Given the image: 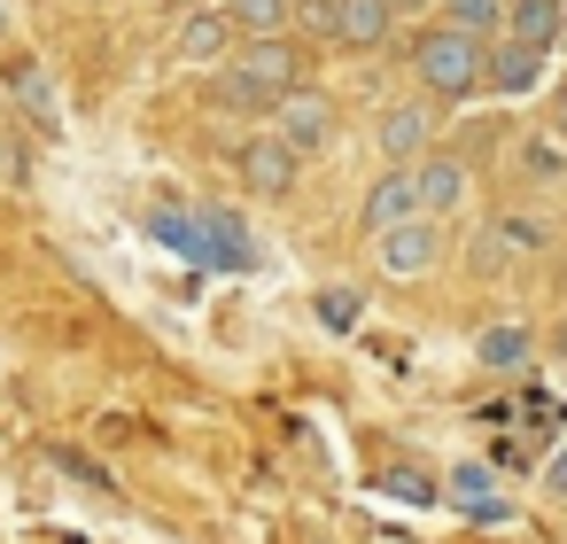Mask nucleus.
Segmentation results:
<instances>
[{"mask_svg": "<svg viewBox=\"0 0 567 544\" xmlns=\"http://www.w3.org/2000/svg\"><path fill=\"white\" fill-rule=\"evenodd\" d=\"M381 497H396V505H435V497H443V482H435V474H420V466H389V474H381Z\"/></svg>", "mask_w": 567, "mask_h": 544, "instance_id": "obj_21", "label": "nucleus"}, {"mask_svg": "<svg viewBox=\"0 0 567 544\" xmlns=\"http://www.w3.org/2000/svg\"><path fill=\"white\" fill-rule=\"evenodd\" d=\"M536 86H544V55L497 32V40L482 48V94H505V102H528Z\"/></svg>", "mask_w": 567, "mask_h": 544, "instance_id": "obj_9", "label": "nucleus"}, {"mask_svg": "<svg viewBox=\"0 0 567 544\" xmlns=\"http://www.w3.org/2000/svg\"><path fill=\"white\" fill-rule=\"evenodd\" d=\"M296 17L311 24V40L327 48H381L396 32V17L381 9V0H296Z\"/></svg>", "mask_w": 567, "mask_h": 544, "instance_id": "obj_3", "label": "nucleus"}, {"mask_svg": "<svg viewBox=\"0 0 567 544\" xmlns=\"http://www.w3.org/2000/svg\"><path fill=\"white\" fill-rule=\"evenodd\" d=\"M513 249H544V226H536V218H497V226L482 234V249H474V257H482V273H497Z\"/></svg>", "mask_w": 567, "mask_h": 544, "instance_id": "obj_18", "label": "nucleus"}, {"mask_svg": "<svg viewBox=\"0 0 567 544\" xmlns=\"http://www.w3.org/2000/svg\"><path fill=\"white\" fill-rule=\"evenodd\" d=\"M482 48L489 40H466V32H451V24H427L420 40H412V79H420V94L443 110H458V102H474L482 94Z\"/></svg>", "mask_w": 567, "mask_h": 544, "instance_id": "obj_2", "label": "nucleus"}, {"mask_svg": "<svg viewBox=\"0 0 567 544\" xmlns=\"http://www.w3.org/2000/svg\"><path fill=\"white\" fill-rule=\"evenodd\" d=\"M141 234L156 242V249H172V257H187V265H203V226H195V203H148V218H141Z\"/></svg>", "mask_w": 567, "mask_h": 544, "instance_id": "obj_13", "label": "nucleus"}, {"mask_svg": "<svg viewBox=\"0 0 567 544\" xmlns=\"http://www.w3.org/2000/svg\"><path fill=\"white\" fill-rule=\"evenodd\" d=\"M0 32H9V17H0Z\"/></svg>", "mask_w": 567, "mask_h": 544, "instance_id": "obj_27", "label": "nucleus"}, {"mask_svg": "<svg viewBox=\"0 0 567 544\" xmlns=\"http://www.w3.org/2000/svg\"><path fill=\"white\" fill-rule=\"evenodd\" d=\"M311 311L327 319V335H350V327H358V288H319Z\"/></svg>", "mask_w": 567, "mask_h": 544, "instance_id": "obj_22", "label": "nucleus"}, {"mask_svg": "<svg viewBox=\"0 0 567 544\" xmlns=\"http://www.w3.org/2000/svg\"><path fill=\"white\" fill-rule=\"evenodd\" d=\"M443 497H451V505H458L466 521H505V513H513V505H505V497L489 490V466H474V459H466V466H451Z\"/></svg>", "mask_w": 567, "mask_h": 544, "instance_id": "obj_16", "label": "nucleus"}, {"mask_svg": "<svg viewBox=\"0 0 567 544\" xmlns=\"http://www.w3.org/2000/svg\"><path fill=\"white\" fill-rule=\"evenodd\" d=\"M265 125H272L296 156H327V148H334V94H319V86L303 79L288 102H272V117H265Z\"/></svg>", "mask_w": 567, "mask_h": 544, "instance_id": "obj_4", "label": "nucleus"}, {"mask_svg": "<svg viewBox=\"0 0 567 544\" xmlns=\"http://www.w3.org/2000/svg\"><path fill=\"white\" fill-rule=\"evenodd\" d=\"M234 40H288V17H296V0H218Z\"/></svg>", "mask_w": 567, "mask_h": 544, "instance_id": "obj_17", "label": "nucleus"}, {"mask_svg": "<svg viewBox=\"0 0 567 544\" xmlns=\"http://www.w3.org/2000/svg\"><path fill=\"white\" fill-rule=\"evenodd\" d=\"M551 133H559V141H567V79H559V86H551Z\"/></svg>", "mask_w": 567, "mask_h": 544, "instance_id": "obj_23", "label": "nucleus"}, {"mask_svg": "<svg viewBox=\"0 0 567 544\" xmlns=\"http://www.w3.org/2000/svg\"><path fill=\"white\" fill-rule=\"evenodd\" d=\"M303 86V55L296 40H234V55L210 79V110L234 117H272V102H288Z\"/></svg>", "mask_w": 567, "mask_h": 544, "instance_id": "obj_1", "label": "nucleus"}, {"mask_svg": "<svg viewBox=\"0 0 567 544\" xmlns=\"http://www.w3.org/2000/svg\"><path fill=\"white\" fill-rule=\"evenodd\" d=\"M435 257H443V218H404V226L373 234V265L389 280H420V273H435Z\"/></svg>", "mask_w": 567, "mask_h": 544, "instance_id": "obj_7", "label": "nucleus"}, {"mask_svg": "<svg viewBox=\"0 0 567 544\" xmlns=\"http://www.w3.org/2000/svg\"><path fill=\"white\" fill-rule=\"evenodd\" d=\"M234 172H241V187L249 195H265V203H280V195H296V179H303V156L265 125V133H249L241 141V156H234Z\"/></svg>", "mask_w": 567, "mask_h": 544, "instance_id": "obj_5", "label": "nucleus"}, {"mask_svg": "<svg viewBox=\"0 0 567 544\" xmlns=\"http://www.w3.org/2000/svg\"><path fill=\"white\" fill-rule=\"evenodd\" d=\"M404 172H412V203H420V218H451V211L466 203V164H458V156L427 148V156L404 164Z\"/></svg>", "mask_w": 567, "mask_h": 544, "instance_id": "obj_10", "label": "nucleus"}, {"mask_svg": "<svg viewBox=\"0 0 567 544\" xmlns=\"http://www.w3.org/2000/svg\"><path fill=\"white\" fill-rule=\"evenodd\" d=\"M9 94H17L40 125H55V79H48V63H17V71H9Z\"/></svg>", "mask_w": 567, "mask_h": 544, "instance_id": "obj_20", "label": "nucleus"}, {"mask_svg": "<svg viewBox=\"0 0 567 544\" xmlns=\"http://www.w3.org/2000/svg\"><path fill=\"white\" fill-rule=\"evenodd\" d=\"M474 358H482L489 373H520V366L536 358V335H528L520 319H489V327L474 335Z\"/></svg>", "mask_w": 567, "mask_h": 544, "instance_id": "obj_15", "label": "nucleus"}, {"mask_svg": "<svg viewBox=\"0 0 567 544\" xmlns=\"http://www.w3.org/2000/svg\"><path fill=\"white\" fill-rule=\"evenodd\" d=\"M195 226H203V265H210V273H257V265H265V249H257V234H249L241 211L195 203Z\"/></svg>", "mask_w": 567, "mask_h": 544, "instance_id": "obj_6", "label": "nucleus"}, {"mask_svg": "<svg viewBox=\"0 0 567 544\" xmlns=\"http://www.w3.org/2000/svg\"><path fill=\"white\" fill-rule=\"evenodd\" d=\"M544 350H551V358H559V366H567V319H559V327H551V342H544Z\"/></svg>", "mask_w": 567, "mask_h": 544, "instance_id": "obj_25", "label": "nucleus"}, {"mask_svg": "<svg viewBox=\"0 0 567 544\" xmlns=\"http://www.w3.org/2000/svg\"><path fill=\"white\" fill-rule=\"evenodd\" d=\"M435 9H443V24L466 32V40H497V32H505V0H435Z\"/></svg>", "mask_w": 567, "mask_h": 544, "instance_id": "obj_19", "label": "nucleus"}, {"mask_svg": "<svg viewBox=\"0 0 567 544\" xmlns=\"http://www.w3.org/2000/svg\"><path fill=\"white\" fill-rule=\"evenodd\" d=\"M373 148H381V164H420V156L435 148V102L420 94V102L381 110V117H373Z\"/></svg>", "mask_w": 567, "mask_h": 544, "instance_id": "obj_8", "label": "nucleus"}, {"mask_svg": "<svg viewBox=\"0 0 567 544\" xmlns=\"http://www.w3.org/2000/svg\"><path fill=\"white\" fill-rule=\"evenodd\" d=\"M551 490H567V451H559V459H551Z\"/></svg>", "mask_w": 567, "mask_h": 544, "instance_id": "obj_26", "label": "nucleus"}, {"mask_svg": "<svg viewBox=\"0 0 567 544\" xmlns=\"http://www.w3.org/2000/svg\"><path fill=\"white\" fill-rule=\"evenodd\" d=\"M404 218H420V203H412V172H404V164H389V172L365 187L358 226H365V234H389V226H404Z\"/></svg>", "mask_w": 567, "mask_h": 544, "instance_id": "obj_12", "label": "nucleus"}, {"mask_svg": "<svg viewBox=\"0 0 567 544\" xmlns=\"http://www.w3.org/2000/svg\"><path fill=\"white\" fill-rule=\"evenodd\" d=\"M381 9H389V17L404 24V17H420V9H435V0H381Z\"/></svg>", "mask_w": 567, "mask_h": 544, "instance_id": "obj_24", "label": "nucleus"}, {"mask_svg": "<svg viewBox=\"0 0 567 544\" xmlns=\"http://www.w3.org/2000/svg\"><path fill=\"white\" fill-rule=\"evenodd\" d=\"M505 40L551 55V48L567 40V0H505Z\"/></svg>", "mask_w": 567, "mask_h": 544, "instance_id": "obj_11", "label": "nucleus"}, {"mask_svg": "<svg viewBox=\"0 0 567 544\" xmlns=\"http://www.w3.org/2000/svg\"><path fill=\"white\" fill-rule=\"evenodd\" d=\"M226 55H234V24H226V9H195V17L179 24V63L218 71Z\"/></svg>", "mask_w": 567, "mask_h": 544, "instance_id": "obj_14", "label": "nucleus"}]
</instances>
